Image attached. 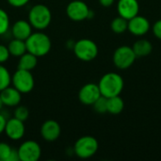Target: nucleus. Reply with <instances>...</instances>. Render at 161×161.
I'll return each mask as SVG.
<instances>
[{"instance_id":"f257e3e1","label":"nucleus","mask_w":161,"mask_h":161,"mask_svg":"<svg viewBox=\"0 0 161 161\" xmlns=\"http://www.w3.org/2000/svg\"><path fill=\"white\" fill-rule=\"evenodd\" d=\"M25 42L26 51L33 54L37 58L46 56L52 48V42L49 36L42 32V30L32 32Z\"/></svg>"},{"instance_id":"f03ea898","label":"nucleus","mask_w":161,"mask_h":161,"mask_svg":"<svg viewBox=\"0 0 161 161\" xmlns=\"http://www.w3.org/2000/svg\"><path fill=\"white\" fill-rule=\"evenodd\" d=\"M98 87L101 95L109 98L120 95L124 89V79L117 73H108L99 80Z\"/></svg>"},{"instance_id":"7ed1b4c3","label":"nucleus","mask_w":161,"mask_h":161,"mask_svg":"<svg viewBox=\"0 0 161 161\" xmlns=\"http://www.w3.org/2000/svg\"><path fill=\"white\" fill-rule=\"evenodd\" d=\"M33 28L37 30L46 29L52 21V12L50 8L43 4L34 5L28 12L27 20Z\"/></svg>"},{"instance_id":"20e7f679","label":"nucleus","mask_w":161,"mask_h":161,"mask_svg":"<svg viewBox=\"0 0 161 161\" xmlns=\"http://www.w3.org/2000/svg\"><path fill=\"white\" fill-rule=\"evenodd\" d=\"M98 142L92 136L80 137L74 145V154L82 159L93 157L98 151Z\"/></svg>"},{"instance_id":"39448f33","label":"nucleus","mask_w":161,"mask_h":161,"mask_svg":"<svg viewBox=\"0 0 161 161\" xmlns=\"http://www.w3.org/2000/svg\"><path fill=\"white\" fill-rule=\"evenodd\" d=\"M73 51L82 61H92L98 56V46L91 39H80L75 42Z\"/></svg>"},{"instance_id":"423d86ee","label":"nucleus","mask_w":161,"mask_h":161,"mask_svg":"<svg viewBox=\"0 0 161 161\" xmlns=\"http://www.w3.org/2000/svg\"><path fill=\"white\" fill-rule=\"evenodd\" d=\"M11 84L22 94L32 92L35 86V79L31 71L17 69L11 75Z\"/></svg>"},{"instance_id":"0eeeda50","label":"nucleus","mask_w":161,"mask_h":161,"mask_svg":"<svg viewBox=\"0 0 161 161\" xmlns=\"http://www.w3.org/2000/svg\"><path fill=\"white\" fill-rule=\"evenodd\" d=\"M136 58L137 57L131 46L122 45L114 51L112 60L115 67L120 70H125L133 65Z\"/></svg>"},{"instance_id":"6e6552de","label":"nucleus","mask_w":161,"mask_h":161,"mask_svg":"<svg viewBox=\"0 0 161 161\" xmlns=\"http://www.w3.org/2000/svg\"><path fill=\"white\" fill-rule=\"evenodd\" d=\"M19 160L38 161L42 156V148L40 144L32 140L24 142L17 150Z\"/></svg>"},{"instance_id":"1a4fd4ad","label":"nucleus","mask_w":161,"mask_h":161,"mask_svg":"<svg viewBox=\"0 0 161 161\" xmlns=\"http://www.w3.org/2000/svg\"><path fill=\"white\" fill-rule=\"evenodd\" d=\"M91 8L83 0H73L66 7V14L74 22H81L88 19Z\"/></svg>"},{"instance_id":"9d476101","label":"nucleus","mask_w":161,"mask_h":161,"mask_svg":"<svg viewBox=\"0 0 161 161\" xmlns=\"http://www.w3.org/2000/svg\"><path fill=\"white\" fill-rule=\"evenodd\" d=\"M101 96L98 84L87 83L81 87L78 92V99L81 104L86 106H92L93 103Z\"/></svg>"},{"instance_id":"9b49d317","label":"nucleus","mask_w":161,"mask_h":161,"mask_svg":"<svg viewBox=\"0 0 161 161\" xmlns=\"http://www.w3.org/2000/svg\"><path fill=\"white\" fill-rule=\"evenodd\" d=\"M151 28V24L149 20L142 15H136L135 17L128 20L127 30L134 36L142 37L147 34Z\"/></svg>"},{"instance_id":"f8f14e48","label":"nucleus","mask_w":161,"mask_h":161,"mask_svg":"<svg viewBox=\"0 0 161 161\" xmlns=\"http://www.w3.org/2000/svg\"><path fill=\"white\" fill-rule=\"evenodd\" d=\"M4 133L11 141H20L25 134V126L24 122L16 119L15 117L7 120Z\"/></svg>"},{"instance_id":"ddd939ff","label":"nucleus","mask_w":161,"mask_h":161,"mask_svg":"<svg viewBox=\"0 0 161 161\" xmlns=\"http://www.w3.org/2000/svg\"><path fill=\"white\" fill-rule=\"evenodd\" d=\"M60 134V125L55 120H47L41 126V136L48 142H56L59 138Z\"/></svg>"},{"instance_id":"4468645a","label":"nucleus","mask_w":161,"mask_h":161,"mask_svg":"<svg viewBox=\"0 0 161 161\" xmlns=\"http://www.w3.org/2000/svg\"><path fill=\"white\" fill-rule=\"evenodd\" d=\"M117 10L119 16L128 21L139 14L140 3L138 0H119L117 3Z\"/></svg>"},{"instance_id":"2eb2a0df","label":"nucleus","mask_w":161,"mask_h":161,"mask_svg":"<svg viewBox=\"0 0 161 161\" xmlns=\"http://www.w3.org/2000/svg\"><path fill=\"white\" fill-rule=\"evenodd\" d=\"M0 97L4 106L8 108H15L21 103L22 93L14 87L8 86L0 92Z\"/></svg>"},{"instance_id":"dca6fc26","label":"nucleus","mask_w":161,"mask_h":161,"mask_svg":"<svg viewBox=\"0 0 161 161\" xmlns=\"http://www.w3.org/2000/svg\"><path fill=\"white\" fill-rule=\"evenodd\" d=\"M32 25L28 21L18 20L11 25V35L15 39L25 41L32 33Z\"/></svg>"},{"instance_id":"f3484780","label":"nucleus","mask_w":161,"mask_h":161,"mask_svg":"<svg viewBox=\"0 0 161 161\" xmlns=\"http://www.w3.org/2000/svg\"><path fill=\"white\" fill-rule=\"evenodd\" d=\"M132 48L137 58H144L152 53L153 45L148 40L141 39L133 44Z\"/></svg>"},{"instance_id":"a211bd4d","label":"nucleus","mask_w":161,"mask_h":161,"mask_svg":"<svg viewBox=\"0 0 161 161\" xmlns=\"http://www.w3.org/2000/svg\"><path fill=\"white\" fill-rule=\"evenodd\" d=\"M38 64V58L29 52H25L19 58L18 69L32 71Z\"/></svg>"},{"instance_id":"6ab92c4d","label":"nucleus","mask_w":161,"mask_h":161,"mask_svg":"<svg viewBox=\"0 0 161 161\" xmlns=\"http://www.w3.org/2000/svg\"><path fill=\"white\" fill-rule=\"evenodd\" d=\"M8 49L9 51L10 56L15 58H20L23 54L26 52L25 42L13 38L8 44Z\"/></svg>"},{"instance_id":"aec40b11","label":"nucleus","mask_w":161,"mask_h":161,"mask_svg":"<svg viewBox=\"0 0 161 161\" xmlns=\"http://www.w3.org/2000/svg\"><path fill=\"white\" fill-rule=\"evenodd\" d=\"M125 108V102L120 95L108 98V112L113 115L120 114Z\"/></svg>"},{"instance_id":"412c9836","label":"nucleus","mask_w":161,"mask_h":161,"mask_svg":"<svg viewBox=\"0 0 161 161\" xmlns=\"http://www.w3.org/2000/svg\"><path fill=\"white\" fill-rule=\"evenodd\" d=\"M128 21L121 16L115 17L111 23H110V28L111 30L116 34H122L127 30Z\"/></svg>"},{"instance_id":"4be33fe9","label":"nucleus","mask_w":161,"mask_h":161,"mask_svg":"<svg viewBox=\"0 0 161 161\" xmlns=\"http://www.w3.org/2000/svg\"><path fill=\"white\" fill-rule=\"evenodd\" d=\"M11 75L8 70L2 64H0V92L10 86Z\"/></svg>"},{"instance_id":"5701e85b","label":"nucleus","mask_w":161,"mask_h":161,"mask_svg":"<svg viewBox=\"0 0 161 161\" xmlns=\"http://www.w3.org/2000/svg\"><path fill=\"white\" fill-rule=\"evenodd\" d=\"M10 26L9 16L8 12L0 8V36L6 34Z\"/></svg>"},{"instance_id":"b1692460","label":"nucleus","mask_w":161,"mask_h":161,"mask_svg":"<svg viewBox=\"0 0 161 161\" xmlns=\"http://www.w3.org/2000/svg\"><path fill=\"white\" fill-rule=\"evenodd\" d=\"M93 109L100 114L108 112V98L101 95L92 105Z\"/></svg>"},{"instance_id":"393cba45","label":"nucleus","mask_w":161,"mask_h":161,"mask_svg":"<svg viewBox=\"0 0 161 161\" xmlns=\"http://www.w3.org/2000/svg\"><path fill=\"white\" fill-rule=\"evenodd\" d=\"M13 115L16 119L20 120V121H26L28 119V116H29V110L28 108L25 107V106H17L15 107V109H14V112H13Z\"/></svg>"},{"instance_id":"a878e982","label":"nucleus","mask_w":161,"mask_h":161,"mask_svg":"<svg viewBox=\"0 0 161 161\" xmlns=\"http://www.w3.org/2000/svg\"><path fill=\"white\" fill-rule=\"evenodd\" d=\"M13 149L7 142H0V161H8Z\"/></svg>"},{"instance_id":"bb28decb","label":"nucleus","mask_w":161,"mask_h":161,"mask_svg":"<svg viewBox=\"0 0 161 161\" xmlns=\"http://www.w3.org/2000/svg\"><path fill=\"white\" fill-rule=\"evenodd\" d=\"M9 57H10V54L8 49V46L4 44H0V64L8 61Z\"/></svg>"},{"instance_id":"cd10ccee","label":"nucleus","mask_w":161,"mask_h":161,"mask_svg":"<svg viewBox=\"0 0 161 161\" xmlns=\"http://www.w3.org/2000/svg\"><path fill=\"white\" fill-rule=\"evenodd\" d=\"M152 30H153V33L155 35L156 38H158V40L161 41V19L160 20H158L152 26Z\"/></svg>"},{"instance_id":"c85d7f7f","label":"nucleus","mask_w":161,"mask_h":161,"mask_svg":"<svg viewBox=\"0 0 161 161\" xmlns=\"http://www.w3.org/2000/svg\"><path fill=\"white\" fill-rule=\"evenodd\" d=\"M7 1L13 8H23L26 6L30 0H7Z\"/></svg>"},{"instance_id":"c756f323","label":"nucleus","mask_w":161,"mask_h":161,"mask_svg":"<svg viewBox=\"0 0 161 161\" xmlns=\"http://www.w3.org/2000/svg\"><path fill=\"white\" fill-rule=\"evenodd\" d=\"M6 123H7V118L2 113H0V134L4 133Z\"/></svg>"},{"instance_id":"7c9ffc66","label":"nucleus","mask_w":161,"mask_h":161,"mask_svg":"<svg viewBox=\"0 0 161 161\" xmlns=\"http://www.w3.org/2000/svg\"><path fill=\"white\" fill-rule=\"evenodd\" d=\"M98 1H99L100 5L105 7V8L111 7L114 4V2H115V0H98Z\"/></svg>"},{"instance_id":"2f4dec72","label":"nucleus","mask_w":161,"mask_h":161,"mask_svg":"<svg viewBox=\"0 0 161 161\" xmlns=\"http://www.w3.org/2000/svg\"><path fill=\"white\" fill-rule=\"evenodd\" d=\"M75 42H74L73 40H69V41L67 42V47H68L69 49H73V48H74V45H75Z\"/></svg>"},{"instance_id":"473e14b6","label":"nucleus","mask_w":161,"mask_h":161,"mask_svg":"<svg viewBox=\"0 0 161 161\" xmlns=\"http://www.w3.org/2000/svg\"><path fill=\"white\" fill-rule=\"evenodd\" d=\"M3 107H4V104H3V101H2V99H1V97H0V111L2 110Z\"/></svg>"}]
</instances>
